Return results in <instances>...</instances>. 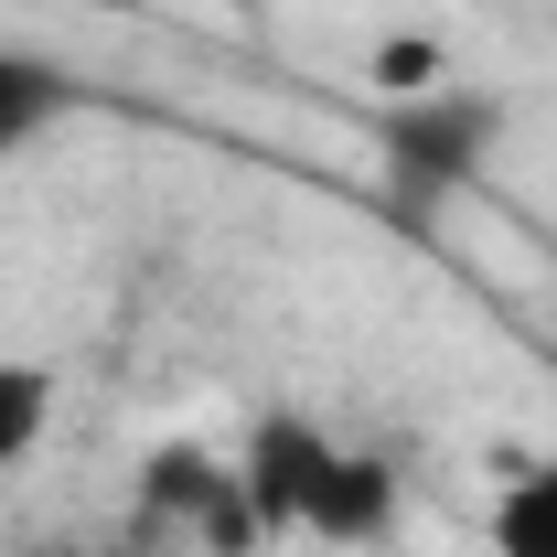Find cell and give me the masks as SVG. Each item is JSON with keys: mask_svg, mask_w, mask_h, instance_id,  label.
Returning a JSON list of instances; mask_svg holds the SVG:
<instances>
[{"mask_svg": "<svg viewBox=\"0 0 557 557\" xmlns=\"http://www.w3.org/2000/svg\"><path fill=\"white\" fill-rule=\"evenodd\" d=\"M493 557H557V461L515 472L493 504Z\"/></svg>", "mask_w": 557, "mask_h": 557, "instance_id": "7", "label": "cell"}, {"mask_svg": "<svg viewBox=\"0 0 557 557\" xmlns=\"http://www.w3.org/2000/svg\"><path fill=\"white\" fill-rule=\"evenodd\" d=\"M139 515H150V525H183V536L214 547V557L258 547V504H247V483H236V450L214 461V450H194V440H161L150 472H139Z\"/></svg>", "mask_w": 557, "mask_h": 557, "instance_id": "1", "label": "cell"}, {"mask_svg": "<svg viewBox=\"0 0 557 557\" xmlns=\"http://www.w3.org/2000/svg\"><path fill=\"white\" fill-rule=\"evenodd\" d=\"M54 408H65V375L33 364V354H0V483L54 440Z\"/></svg>", "mask_w": 557, "mask_h": 557, "instance_id": "6", "label": "cell"}, {"mask_svg": "<svg viewBox=\"0 0 557 557\" xmlns=\"http://www.w3.org/2000/svg\"><path fill=\"white\" fill-rule=\"evenodd\" d=\"M493 129H504L493 97L429 86V97H397V108H386V161L408 172L418 194H461V183L493 161Z\"/></svg>", "mask_w": 557, "mask_h": 557, "instance_id": "3", "label": "cell"}, {"mask_svg": "<svg viewBox=\"0 0 557 557\" xmlns=\"http://www.w3.org/2000/svg\"><path fill=\"white\" fill-rule=\"evenodd\" d=\"M333 461H344V440L333 429H311V418H258L247 429V450H236V483L258 504V536H311V515H322V493H333Z\"/></svg>", "mask_w": 557, "mask_h": 557, "instance_id": "2", "label": "cell"}, {"mask_svg": "<svg viewBox=\"0 0 557 557\" xmlns=\"http://www.w3.org/2000/svg\"><path fill=\"white\" fill-rule=\"evenodd\" d=\"M75 108V75L54 54H22V44H0V161H22L33 139L54 129Z\"/></svg>", "mask_w": 557, "mask_h": 557, "instance_id": "5", "label": "cell"}, {"mask_svg": "<svg viewBox=\"0 0 557 557\" xmlns=\"http://www.w3.org/2000/svg\"><path fill=\"white\" fill-rule=\"evenodd\" d=\"M386 525H397V461L344 440V461H333V493H322L311 536H322V547H386Z\"/></svg>", "mask_w": 557, "mask_h": 557, "instance_id": "4", "label": "cell"}]
</instances>
